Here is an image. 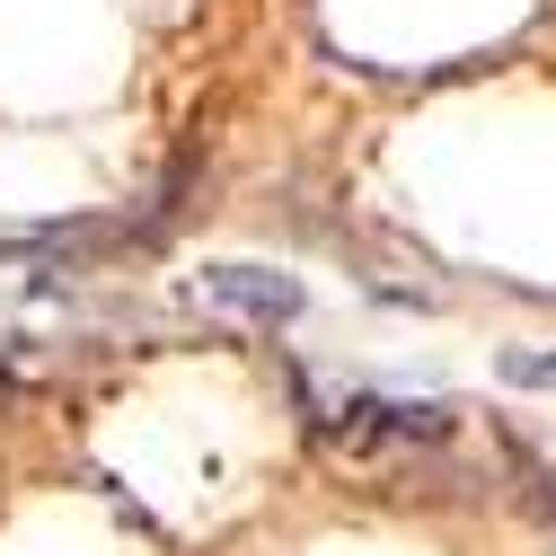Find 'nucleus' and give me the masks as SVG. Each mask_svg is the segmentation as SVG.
<instances>
[{
	"instance_id": "nucleus-1",
	"label": "nucleus",
	"mask_w": 556,
	"mask_h": 556,
	"mask_svg": "<svg viewBox=\"0 0 556 556\" xmlns=\"http://www.w3.org/2000/svg\"><path fill=\"white\" fill-rule=\"evenodd\" d=\"M194 292L222 301V309H239V318H256V327H283V318L309 309V292L292 283V274H274V265H203Z\"/></svg>"
},
{
	"instance_id": "nucleus-2",
	"label": "nucleus",
	"mask_w": 556,
	"mask_h": 556,
	"mask_svg": "<svg viewBox=\"0 0 556 556\" xmlns=\"http://www.w3.org/2000/svg\"><path fill=\"white\" fill-rule=\"evenodd\" d=\"M336 433L344 442H442L451 433V406L442 397H344L336 406Z\"/></svg>"
},
{
	"instance_id": "nucleus-3",
	"label": "nucleus",
	"mask_w": 556,
	"mask_h": 556,
	"mask_svg": "<svg viewBox=\"0 0 556 556\" xmlns=\"http://www.w3.org/2000/svg\"><path fill=\"white\" fill-rule=\"evenodd\" d=\"M504 380H513V389H556V344H513V354H504Z\"/></svg>"
}]
</instances>
